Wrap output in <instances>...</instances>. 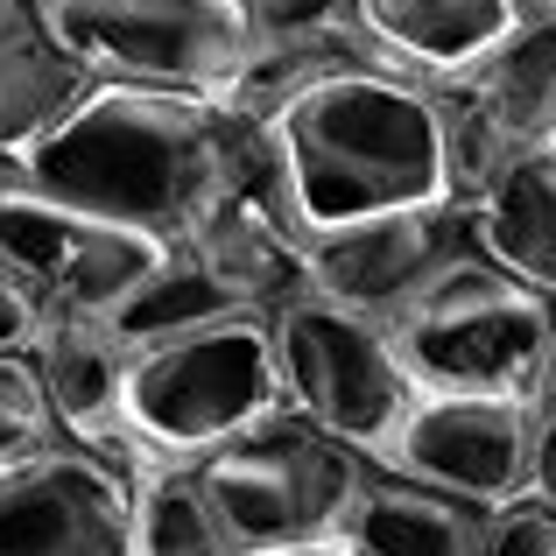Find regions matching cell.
Here are the masks:
<instances>
[{
    "mask_svg": "<svg viewBox=\"0 0 556 556\" xmlns=\"http://www.w3.org/2000/svg\"><path fill=\"white\" fill-rule=\"evenodd\" d=\"M254 149L261 127L218 99L149 92V85H85L8 169L71 212H92L106 226H135L177 247L204 204L247 169Z\"/></svg>",
    "mask_w": 556,
    "mask_h": 556,
    "instance_id": "6da1fadb",
    "label": "cell"
},
{
    "mask_svg": "<svg viewBox=\"0 0 556 556\" xmlns=\"http://www.w3.org/2000/svg\"><path fill=\"white\" fill-rule=\"evenodd\" d=\"M261 141L296 232H331L408 204H451L430 92L380 64L331 71L325 85L289 99L261 127Z\"/></svg>",
    "mask_w": 556,
    "mask_h": 556,
    "instance_id": "7a4b0ae2",
    "label": "cell"
},
{
    "mask_svg": "<svg viewBox=\"0 0 556 556\" xmlns=\"http://www.w3.org/2000/svg\"><path fill=\"white\" fill-rule=\"evenodd\" d=\"M282 408L261 317H218L184 339L127 353L121 374V451L135 472H190L218 444Z\"/></svg>",
    "mask_w": 556,
    "mask_h": 556,
    "instance_id": "3957f363",
    "label": "cell"
},
{
    "mask_svg": "<svg viewBox=\"0 0 556 556\" xmlns=\"http://www.w3.org/2000/svg\"><path fill=\"white\" fill-rule=\"evenodd\" d=\"M549 296L486 261L472 240L422 275L380 325L422 394H529L549 345Z\"/></svg>",
    "mask_w": 556,
    "mask_h": 556,
    "instance_id": "277c9868",
    "label": "cell"
},
{
    "mask_svg": "<svg viewBox=\"0 0 556 556\" xmlns=\"http://www.w3.org/2000/svg\"><path fill=\"white\" fill-rule=\"evenodd\" d=\"M367 465L374 458H359L353 444L325 437L296 408H268L232 444H218L212 458L190 465V486L212 507V521L226 529L232 549L261 556V549L331 543L359 479H367Z\"/></svg>",
    "mask_w": 556,
    "mask_h": 556,
    "instance_id": "5b68a950",
    "label": "cell"
},
{
    "mask_svg": "<svg viewBox=\"0 0 556 556\" xmlns=\"http://www.w3.org/2000/svg\"><path fill=\"white\" fill-rule=\"evenodd\" d=\"M36 14L85 85L226 99L254 50L240 0H36Z\"/></svg>",
    "mask_w": 556,
    "mask_h": 556,
    "instance_id": "8992f818",
    "label": "cell"
},
{
    "mask_svg": "<svg viewBox=\"0 0 556 556\" xmlns=\"http://www.w3.org/2000/svg\"><path fill=\"white\" fill-rule=\"evenodd\" d=\"M261 325H268V359H275L282 408H296L325 437L353 444L359 458H380L394 422L422 394L408 380L402 353H394L388 325L359 317V311H339L325 296H296L275 317H261Z\"/></svg>",
    "mask_w": 556,
    "mask_h": 556,
    "instance_id": "52a82bcc",
    "label": "cell"
},
{
    "mask_svg": "<svg viewBox=\"0 0 556 556\" xmlns=\"http://www.w3.org/2000/svg\"><path fill=\"white\" fill-rule=\"evenodd\" d=\"M163 254L169 240L71 212L0 163V275L22 289L36 325H106Z\"/></svg>",
    "mask_w": 556,
    "mask_h": 556,
    "instance_id": "ba28073f",
    "label": "cell"
},
{
    "mask_svg": "<svg viewBox=\"0 0 556 556\" xmlns=\"http://www.w3.org/2000/svg\"><path fill=\"white\" fill-rule=\"evenodd\" d=\"M430 106L437 149H444V190L451 204H472L507 163L556 141V22L515 28L486 64L437 85Z\"/></svg>",
    "mask_w": 556,
    "mask_h": 556,
    "instance_id": "9c48e42d",
    "label": "cell"
},
{
    "mask_svg": "<svg viewBox=\"0 0 556 556\" xmlns=\"http://www.w3.org/2000/svg\"><path fill=\"white\" fill-rule=\"evenodd\" d=\"M0 556H135V465L71 437L0 472Z\"/></svg>",
    "mask_w": 556,
    "mask_h": 556,
    "instance_id": "30bf717a",
    "label": "cell"
},
{
    "mask_svg": "<svg viewBox=\"0 0 556 556\" xmlns=\"http://www.w3.org/2000/svg\"><path fill=\"white\" fill-rule=\"evenodd\" d=\"M535 402L529 394H416L374 465L472 507H515L529 479Z\"/></svg>",
    "mask_w": 556,
    "mask_h": 556,
    "instance_id": "8fae6325",
    "label": "cell"
},
{
    "mask_svg": "<svg viewBox=\"0 0 556 556\" xmlns=\"http://www.w3.org/2000/svg\"><path fill=\"white\" fill-rule=\"evenodd\" d=\"M465 240H472L465 204H408V212L303 232V296H325V303L359 311V317H388Z\"/></svg>",
    "mask_w": 556,
    "mask_h": 556,
    "instance_id": "7c38bea8",
    "label": "cell"
},
{
    "mask_svg": "<svg viewBox=\"0 0 556 556\" xmlns=\"http://www.w3.org/2000/svg\"><path fill=\"white\" fill-rule=\"evenodd\" d=\"M184 254L232 296V311L275 317L282 303L303 296V232L289 218V198L275 184L268 141L247 155V169L198 212V226L184 232Z\"/></svg>",
    "mask_w": 556,
    "mask_h": 556,
    "instance_id": "4fadbf2b",
    "label": "cell"
},
{
    "mask_svg": "<svg viewBox=\"0 0 556 556\" xmlns=\"http://www.w3.org/2000/svg\"><path fill=\"white\" fill-rule=\"evenodd\" d=\"M353 28L380 71L437 92L486 64L529 22L515 14V0H353Z\"/></svg>",
    "mask_w": 556,
    "mask_h": 556,
    "instance_id": "5bb4252c",
    "label": "cell"
},
{
    "mask_svg": "<svg viewBox=\"0 0 556 556\" xmlns=\"http://www.w3.org/2000/svg\"><path fill=\"white\" fill-rule=\"evenodd\" d=\"M486 521H493L486 507L416 486L388 465H367V479H359L353 507L339 521V543L353 556H479Z\"/></svg>",
    "mask_w": 556,
    "mask_h": 556,
    "instance_id": "9a60e30c",
    "label": "cell"
},
{
    "mask_svg": "<svg viewBox=\"0 0 556 556\" xmlns=\"http://www.w3.org/2000/svg\"><path fill=\"white\" fill-rule=\"evenodd\" d=\"M36 380H42V402H50V422L56 437L85 451H106V458L127 465L121 451V374H127V353L106 339L99 325H42L36 345Z\"/></svg>",
    "mask_w": 556,
    "mask_h": 556,
    "instance_id": "2e32d148",
    "label": "cell"
},
{
    "mask_svg": "<svg viewBox=\"0 0 556 556\" xmlns=\"http://www.w3.org/2000/svg\"><path fill=\"white\" fill-rule=\"evenodd\" d=\"M472 247L556 303V141L529 149L465 204Z\"/></svg>",
    "mask_w": 556,
    "mask_h": 556,
    "instance_id": "e0dca14e",
    "label": "cell"
},
{
    "mask_svg": "<svg viewBox=\"0 0 556 556\" xmlns=\"http://www.w3.org/2000/svg\"><path fill=\"white\" fill-rule=\"evenodd\" d=\"M218 317H247L232 311V296L212 282V275L198 268V261L184 254V247H169L163 261H155L149 275H141V289L121 303V311L106 317V339L121 345V353H141V345H163V339H184V331L198 325H218Z\"/></svg>",
    "mask_w": 556,
    "mask_h": 556,
    "instance_id": "ac0fdd59",
    "label": "cell"
},
{
    "mask_svg": "<svg viewBox=\"0 0 556 556\" xmlns=\"http://www.w3.org/2000/svg\"><path fill=\"white\" fill-rule=\"evenodd\" d=\"M135 556H240L190 472H135Z\"/></svg>",
    "mask_w": 556,
    "mask_h": 556,
    "instance_id": "d6986e66",
    "label": "cell"
},
{
    "mask_svg": "<svg viewBox=\"0 0 556 556\" xmlns=\"http://www.w3.org/2000/svg\"><path fill=\"white\" fill-rule=\"evenodd\" d=\"M42 444H56V422H50V402H42L36 359L0 353V472L22 465L28 451H42Z\"/></svg>",
    "mask_w": 556,
    "mask_h": 556,
    "instance_id": "ffe728a7",
    "label": "cell"
},
{
    "mask_svg": "<svg viewBox=\"0 0 556 556\" xmlns=\"http://www.w3.org/2000/svg\"><path fill=\"white\" fill-rule=\"evenodd\" d=\"M240 14L247 42H359L353 0H240Z\"/></svg>",
    "mask_w": 556,
    "mask_h": 556,
    "instance_id": "44dd1931",
    "label": "cell"
},
{
    "mask_svg": "<svg viewBox=\"0 0 556 556\" xmlns=\"http://www.w3.org/2000/svg\"><path fill=\"white\" fill-rule=\"evenodd\" d=\"M479 556H556V515H543V507H529V501L493 507Z\"/></svg>",
    "mask_w": 556,
    "mask_h": 556,
    "instance_id": "7402d4cb",
    "label": "cell"
},
{
    "mask_svg": "<svg viewBox=\"0 0 556 556\" xmlns=\"http://www.w3.org/2000/svg\"><path fill=\"white\" fill-rule=\"evenodd\" d=\"M521 501L556 515V408H535V437H529V479H521Z\"/></svg>",
    "mask_w": 556,
    "mask_h": 556,
    "instance_id": "603a6c76",
    "label": "cell"
},
{
    "mask_svg": "<svg viewBox=\"0 0 556 556\" xmlns=\"http://www.w3.org/2000/svg\"><path fill=\"white\" fill-rule=\"evenodd\" d=\"M36 311H28L22 303V289L8 282V275H0V353H28V345H36Z\"/></svg>",
    "mask_w": 556,
    "mask_h": 556,
    "instance_id": "cb8c5ba5",
    "label": "cell"
},
{
    "mask_svg": "<svg viewBox=\"0 0 556 556\" xmlns=\"http://www.w3.org/2000/svg\"><path fill=\"white\" fill-rule=\"evenodd\" d=\"M36 28H42L36 0H0V56H8L22 36H36Z\"/></svg>",
    "mask_w": 556,
    "mask_h": 556,
    "instance_id": "d4e9b609",
    "label": "cell"
},
{
    "mask_svg": "<svg viewBox=\"0 0 556 556\" xmlns=\"http://www.w3.org/2000/svg\"><path fill=\"white\" fill-rule=\"evenodd\" d=\"M535 408H556V311H549V345H543V367H535Z\"/></svg>",
    "mask_w": 556,
    "mask_h": 556,
    "instance_id": "484cf974",
    "label": "cell"
},
{
    "mask_svg": "<svg viewBox=\"0 0 556 556\" xmlns=\"http://www.w3.org/2000/svg\"><path fill=\"white\" fill-rule=\"evenodd\" d=\"M261 556H353L339 543V535H331V543H296V549H261Z\"/></svg>",
    "mask_w": 556,
    "mask_h": 556,
    "instance_id": "4316f807",
    "label": "cell"
},
{
    "mask_svg": "<svg viewBox=\"0 0 556 556\" xmlns=\"http://www.w3.org/2000/svg\"><path fill=\"white\" fill-rule=\"evenodd\" d=\"M549 22H556V14H549Z\"/></svg>",
    "mask_w": 556,
    "mask_h": 556,
    "instance_id": "83f0119b",
    "label": "cell"
}]
</instances>
